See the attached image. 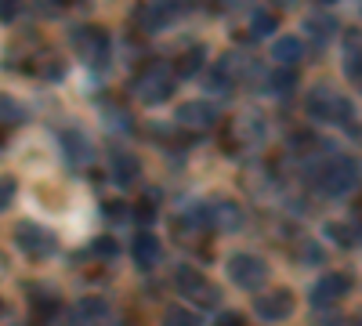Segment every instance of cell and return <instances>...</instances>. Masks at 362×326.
Masks as SVG:
<instances>
[{
    "label": "cell",
    "instance_id": "obj_1",
    "mask_svg": "<svg viewBox=\"0 0 362 326\" xmlns=\"http://www.w3.org/2000/svg\"><path fill=\"white\" fill-rule=\"evenodd\" d=\"M362 182V167L351 156H329V163L319 167V189L329 196H344Z\"/></svg>",
    "mask_w": 362,
    "mask_h": 326
},
{
    "label": "cell",
    "instance_id": "obj_2",
    "mask_svg": "<svg viewBox=\"0 0 362 326\" xmlns=\"http://www.w3.org/2000/svg\"><path fill=\"white\" fill-rule=\"evenodd\" d=\"M268 269H264V261L254 257V254H232L228 257V279L235 286H243V290H257L264 283Z\"/></svg>",
    "mask_w": 362,
    "mask_h": 326
},
{
    "label": "cell",
    "instance_id": "obj_3",
    "mask_svg": "<svg viewBox=\"0 0 362 326\" xmlns=\"http://www.w3.org/2000/svg\"><path fill=\"white\" fill-rule=\"evenodd\" d=\"M170 87H174V80H170V73H167L163 66H153V69H145V73H141V76L134 80V91H138V98H141V102H148V105H156V102H167Z\"/></svg>",
    "mask_w": 362,
    "mask_h": 326
},
{
    "label": "cell",
    "instance_id": "obj_4",
    "mask_svg": "<svg viewBox=\"0 0 362 326\" xmlns=\"http://www.w3.org/2000/svg\"><path fill=\"white\" fill-rule=\"evenodd\" d=\"M15 240H18V247H22L29 257H47V254L54 250V235H51L47 228H40V225H29V221H22V225L15 228Z\"/></svg>",
    "mask_w": 362,
    "mask_h": 326
},
{
    "label": "cell",
    "instance_id": "obj_5",
    "mask_svg": "<svg viewBox=\"0 0 362 326\" xmlns=\"http://www.w3.org/2000/svg\"><path fill=\"white\" fill-rule=\"evenodd\" d=\"M174 283H177V290H181V293H189L192 301H203V305H218V290L210 286V283H206V279H203L196 269H189V264H185V269H177Z\"/></svg>",
    "mask_w": 362,
    "mask_h": 326
},
{
    "label": "cell",
    "instance_id": "obj_6",
    "mask_svg": "<svg viewBox=\"0 0 362 326\" xmlns=\"http://www.w3.org/2000/svg\"><path fill=\"white\" fill-rule=\"evenodd\" d=\"M177 124L192 127V131H210L218 124V109L210 102H185V105H177Z\"/></svg>",
    "mask_w": 362,
    "mask_h": 326
},
{
    "label": "cell",
    "instance_id": "obj_7",
    "mask_svg": "<svg viewBox=\"0 0 362 326\" xmlns=\"http://www.w3.org/2000/svg\"><path fill=\"white\" fill-rule=\"evenodd\" d=\"M254 308L264 322H283L293 312V298L286 290H272V293H261V298L254 301Z\"/></svg>",
    "mask_w": 362,
    "mask_h": 326
},
{
    "label": "cell",
    "instance_id": "obj_8",
    "mask_svg": "<svg viewBox=\"0 0 362 326\" xmlns=\"http://www.w3.org/2000/svg\"><path fill=\"white\" fill-rule=\"evenodd\" d=\"M76 47L87 54V62L95 66V69H102L109 62V37L102 33V29H80Z\"/></svg>",
    "mask_w": 362,
    "mask_h": 326
},
{
    "label": "cell",
    "instance_id": "obj_9",
    "mask_svg": "<svg viewBox=\"0 0 362 326\" xmlns=\"http://www.w3.org/2000/svg\"><path fill=\"white\" fill-rule=\"evenodd\" d=\"M341 95H334V87H315V91L308 95L305 109L312 120H337V109H341Z\"/></svg>",
    "mask_w": 362,
    "mask_h": 326
},
{
    "label": "cell",
    "instance_id": "obj_10",
    "mask_svg": "<svg viewBox=\"0 0 362 326\" xmlns=\"http://www.w3.org/2000/svg\"><path fill=\"white\" fill-rule=\"evenodd\" d=\"M344 293H348V279L337 276V272H329V276H322V279L312 286V305H315V308H329V305H337Z\"/></svg>",
    "mask_w": 362,
    "mask_h": 326
},
{
    "label": "cell",
    "instance_id": "obj_11",
    "mask_svg": "<svg viewBox=\"0 0 362 326\" xmlns=\"http://www.w3.org/2000/svg\"><path fill=\"white\" fill-rule=\"evenodd\" d=\"M134 18L145 33H160V29H167L174 22V4H145V8H138Z\"/></svg>",
    "mask_w": 362,
    "mask_h": 326
},
{
    "label": "cell",
    "instance_id": "obj_12",
    "mask_svg": "<svg viewBox=\"0 0 362 326\" xmlns=\"http://www.w3.org/2000/svg\"><path fill=\"white\" fill-rule=\"evenodd\" d=\"M109 319V305L102 298H83L73 308V326H102Z\"/></svg>",
    "mask_w": 362,
    "mask_h": 326
},
{
    "label": "cell",
    "instance_id": "obj_13",
    "mask_svg": "<svg viewBox=\"0 0 362 326\" xmlns=\"http://www.w3.org/2000/svg\"><path fill=\"white\" fill-rule=\"evenodd\" d=\"M344 69H348V80L362 91V33L358 29H348V40H344Z\"/></svg>",
    "mask_w": 362,
    "mask_h": 326
},
{
    "label": "cell",
    "instance_id": "obj_14",
    "mask_svg": "<svg viewBox=\"0 0 362 326\" xmlns=\"http://www.w3.org/2000/svg\"><path fill=\"white\" fill-rule=\"evenodd\" d=\"M62 149H66V160H69L73 167H83V163H90V156H95L90 141H87L80 131H66V134H62Z\"/></svg>",
    "mask_w": 362,
    "mask_h": 326
},
{
    "label": "cell",
    "instance_id": "obj_15",
    "mask_svg": "<svg viewBox=\"0 0 362 326\" xmlns=\"http://www.w3.org/2000/svg\"><path fill=\"white\" fill-rule=\"evenodd\" d=\"M210 225H214V228H221V232H232V228H239V225H243V211H239L235 203L221 199V203H214V206H210Z\"/></svg>",
    "mask_w": 362,
    "mask_h": 326
},
{
    "label": "cell",
    "instance_id": "obj_16",
    "mask_svg": "<svg viewBox=\"0 0 362 326\" xmlns=\"http://www.w3.org/2000/svg\"><path fill=\"white\" fill-rule=\"evenodd\" d=\"M109 174H112L116 185H134V177L141 174V167H138V160H134L131 153H112Z\"/></svg>",
    "mask_w": 362,
    "mask_h": 326
},
{
    "label": "cell",
    "instance_id": "obj_17",
    "mask_svg": "<svg viewBox=\"0 0 362 326\" xmlns=\"http://www.w3.org/2000/svg\"><path fill=\"white\" fill-rule=\"evenodd\" d=\"M272 58L279 62V69H293L300 58H305V44H300L297 37H283V40H276V47H272Z\"/></svg>",
    "mask_w": 362,
    "mask_h": 326
},
{
    "label": "cell",
    "instance_id": "obj_18",
    "mask_svg": "<svg viewBox=\"0 0 362 326\" xmlns=\"http://www.w3.org/2000/svg\"><path fill=\"white\" fill-rule=\"evenodd\" d=\"M134 261L141 264V269H153V264H160V240L153 232H141L134 240Z\"/></svg>",
    "mask_w": 362,
    "mask_h": 326
},
{
    "label": "cell",
    "instance_id": "obj_19",
    "mask_svg": "<svg viewBox=\"0 0 362 326\" xmlns=\"http://www.w3.org/2000/svg\"><path fill=\"white\" fill-rule=\"evenodd\" d=\"M305 29L312 33L315 44H326L329 37H334V29H337V18H334V15H312V18L305 22Z\"/></svg>",
    "mask_w": 362,
    "mask_h": 326
},
{
    "label": "cell",
    "instance_id": "obj_20",
    "mask_svg": "<svg viewBox=\"0 0 362 326\" xmlns=\"http://www.w3.org/2000/svg\"><path fill=\"white\" fill-rule=\"evenodd\" d=\"M203 62H206V54H203V47H189L185 54L177 58V66H174V73H177V76H196V73L203 69Z\"/></svg>",
    "mask_w": 362,
    "mask_h": 326
},
{
    "label": "cell",
    "instance_id": "obj_21",
    "mask_svg": "<svg viewBox=\"0 0 362 326\" xmlns=\"http://www.w3.org/2000/svg\"><path fill=\"white\" fill-rule=\"evenodd\" d=\"M199 322H203V319H199L196 312L181 308V305H174V308L163 312V326H199Z\"/></svg>",
    "mask_w": 362,
    "mask_h": 326
},
{
    "label": "cell",
    "instance_id": "obj_22",
    "mask_svg": "<svg viewBox=\"0 0 362 326\" xmlns=\"http://www.w3.org/2000/svg\"><path fill=\"white\" fill-rule=\"evenodd\" d=\"M22 120H25V109L15 98L0 95V124H22Z\"/></svg>",
    "mask_w": 362,
    "mask_h": 326
},
{
    "label": "cell",
    "instance_id": "obj_23",
    "mask_svg": "<svg viewBox=\"0 0 362 326\" xmlns=\"http://www.w3.org/2000/svg\"><path fill=\"white\" fill-rule=\"evenodd\" d=\"M206 83H210V91H218V95H228L235 80H232V76H228V73H225V69L218 66V69H210V73H206Z\"/></svg>",
    "mask_w": 362,
    "mask_h": 326
},
{
    "label": "cell",
    "instance_id": "obj_24",
    "mask_svg": "<svg viewBox=\"0 0 362 326\" xmlns=\"http://www.w3.org/2000/svg\"><path fill=\"white\" fill-rule=\"evenodd\" d=\"M268 87H272V95H286L290 87H293V73L290 69H276L268 76Z\"/></svg>",
    "mask_w": 362,
    "mask_h": 326
},
{
    "label": "cell",
    "instance_id": "obj_25",
    "mask_svg": "<svg viewBox=\"0 0 362 326\" xmlns=\"http://www.w3.org/2000/svg\"><path fill=\"white\" fill-rule=\"evenodd\" d=\"M272 29H276V15H272V11H257L254 22H250V33L254 37H268Z\"/></svg>",
    "mask_w": 362,
    "mask_h": 326
},
{
    "label": "cell",
    "instance_id": "obj_26",
    "mask_svg": "<svg viewBox=\"0 0 362 326\" xmlns=\"http://www.w3.org/2000/svg\"><path fill=\"white\" fill-rule=\"evenodd\" d=\"M326 232L334 235V243H341V247H351V243H355V228H351V225L329 221V225H326Z\"/></svg>",
    "mask_w": 362,
    "mask_h": 326
},
{
    "label": "cell",
    "instance_id": "obj_27",
    "mask_svg": "<svg viewBox=\"0 0 362 326\" xmlns=\"http://www.w3.org/2000/svg\"><path fill=\"white\" fill-rule=\"evenodd\" d=\"M29 298H33V305H37V312H40V315H51V312L58 308V298H51L47 290H33Z\"/></svg>",
    "mask_w": 362,
    "mask_h": 326
},
{
    "label": "cell",
    "instance_id": "obj_28",
    "mask_svg": "<svg viewBox=\"0 0 362 326\" xmlns=\"http://www.w3.org/2000/svg\"><path fill=\"white\" fill-rule=\"evenodd\" d=\"M18 185H15V177H0V206H11Z\"/></svg>",
    "mask_w": 362,
    "mask_h": 326
},
{
    "label": "cell",
    "instance_id": "obj_29",
    "mask_svg": "<svg viewBox=\"0 0 362 326\" xmlns=\"http://www.w3.org/2000/svg\"><path fill=\"white\" fill-rule=\"evenodd\" d=\"M105 218L109 221H127V203H109L105 206Z\"/></svg>",
    "mask_w": 362,
    "mask_h": 326
},
{
    "label": "cell",
    "instance_id": "obj_30",
    "mask_svg": "<svg viewBox=\"0 0 362 326\" xmlns=\"http://www.w3.org/2000/svg\"><path fill=\"white\" fill-rule=\"evenodd\" d=\"M134 214H138V221H141V225H153V221H156V211H153V203H141Z\"/></svg>",
    "mask_w": 362,
    "mask_h": 326
},
{
    "label": "cell",
    "instance_id": "obj_31",
    "mask_svg": "<svg viewBox=\"0 0 362 326\" xmlns=\"http://www.w3.org/2000/svg\"><path fill=\"white\" fill-rule=\"evenodd\" d=\"M95 254H102V257H112V254H116V243H112V240H98V243H95Z\"/></svg>",
    "mask_w": 362,
    "mask_h": 326
},
{
    "label": "cell",
    "instance_id": "obj_32",
    "mask_svg": "<svg viewBox=\"0 0 362 326\" xmlns=\"http://www.w3.org/2000/svg\"><path fill=\"white\" fill-rule=\"evenodd\" d=\"M218 326H247V322H243V315H235V312H232V315H221Z\"/></svg>",
    "mask_w": 362,
    "mask_h": 326
},
{
    "label": "cell",
    "instance_id": "obj_33",
    "mask_svg": "<svg viewBox=\"0 0 362 326\" xmlns=\"http://www.w3.org/2000/svg\"><path fill=\"white\" fill-rule=\"evenodd\" d=\"M305 257H308L312 264H322V250H319V247H305Z\"/></svg>",
    "mask_w": 362,
    "mask_h": 326
},
{
    "label": "cell",
    "instance_id": "obj_34",
    "mask_svg": "<svg viewBox=\"0 0 362 326\" xmlns=\"http://www.w3.org/2000/svg\"><path fill=\"white\" fill-rule=\"evenodd\" d=\"M0 312H4V305H0Z\"/></svg>",
    "mask_w": 362,
    "mask_h": 326
}]
</instances>
